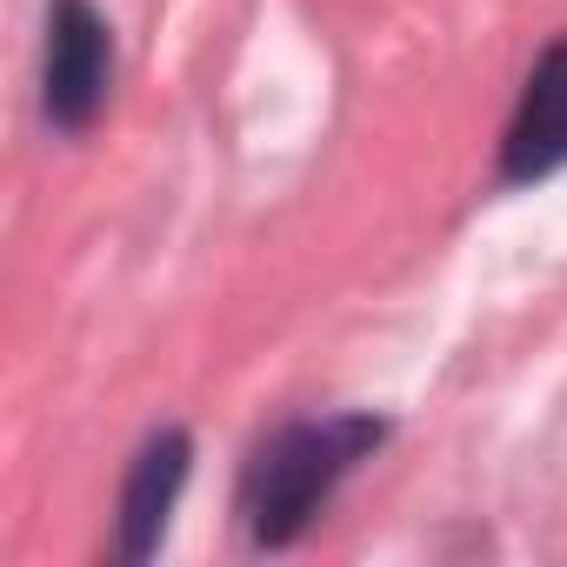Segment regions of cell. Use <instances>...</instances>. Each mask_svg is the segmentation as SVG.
<instances>
[{
	"instance_id": "6da1fadb",
	"label": "cell",
	"mask_w": 567,
	"mask_h": 567,
	"mask_svg": "<svg viewBox=\"0 0 567 567\" xmlns=\"http://www.w3.org/2000/svg\"><path fill=\"white\" fill-rule=\"evenodd\" d=\"M381 434L388 427L374 414H328V421L280 427L247 461V481H240V514H247L254 540L260 547H288L321 514V501L381 447Z\"/></svg>"
},
{
	"instance_id": "7a4b0ae2",
	"label": "cell",
	"mask_w": 567,
	"mask_h": 567,
	"mask_svg": "<svg viewBox=\"0 0 567 567\" xmlns=\"http://www.w3.org/2000/svg\"><path fill=\"white\" fill-rule=\"evenodd\" d=\"M107 74H114L107 21L87 0H54V14H48V121L87 127L107 101Z\"/></svg>"
},
{
	"instance_id": "3957f363",
	"label": "cell",
	"mask_w": 567,
	"mask_h": 567,
	"mask_svg": "<svg viewBox=\"0 0 567 567\" xmlns=\"http://www.w3.org/2000/svg\"><path fill=\"white\" fill-rule=\"evenodd\" d=\"M507 181H540L554 167H567V41L540 54V68L527 74V94L514 107L507 147H501Z\"/></svg>"
},
{
	"instance_id": "277c9868",
	"label": "cell",
	"mask_w": 567,
	"mask_h": 567,
	"mask_svg": "<svg viewBox=\"0 0 567 567\" xmlns=\"http://www.w3.org/2000/svg\"><path fill=\"white\" fill-rule=\"evenodd\" d=\"M181 481H187V434L181 427H161L134 467H127V487H121V560H147L167 534V514L181 501Z\"/></svg>"
}]
</instances>
